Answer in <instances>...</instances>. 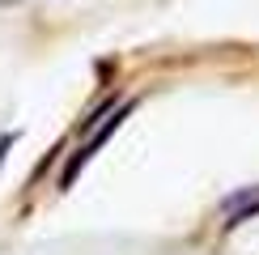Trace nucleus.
<instances>
[{"instance_id": "nucleus-2", "label": "nucleus", "mask_w": 259, "mask_h": 255, "mask_svg": "<svg viewBox=\"0 0 259 255\" xmlns=\"http://www.w3.org/2000/svg\"><path fill=\"white\" fill-rule=\"evenodd\" d=\"M251 217H259V196L251 200V204H242V208H234V217L225 221V230H238L242 221H251Z\"/></svg>"}, {"instance_id": "nucleus-3", "label": "nucleus", "mask_w": 259, "mask_h": 255, "mask_svg": "<svg viewBox=\"0 0 259 255\" xmlns=\"http://www.w3.org/2000/svg\"><path fill=\"white\" fill-rule=\"evenodd\" d=\"M255 196H259V187H242V191H234V196H225L221 208H242V204H251Z\"/></svg>"}, {"instance_id": "nucleus-1", "label": "nucleus", "mask_w": 259, "mask_h": 255, "mask_svg": "<svg viewBox=\"0 0 259 255\" xmlns=\"http://www.w3.org/2000/svg\"><path fill=\"white\" fill-rule=\"evenodd\" d=\"M127 111H132V98H127V102H119V106H115V111L106 115V119H102L98 128H94V132H90V141H85V145L77 149V153L68 157V166H64V175H60V187H72V179H77V170H81L85 162H90V157L98 153V149H102L106 141H111V132H115V128L123 123V115H127Z\"/></svg>"}, {"instance_id": "nucleus-4", "label": "nucleus", "mask_w": 259, "mask_h": 255, "mask_svg": "<svg viewBox=\"0 0 259 255\" xmlns=\"http://www.w3.org/2000/svg\"><path fill=\"white\" fill-rule=\"evenodd\" d=\"M13 141H17V132H0V162H5V153H9Z\"/></svg>"}]
</instances>
